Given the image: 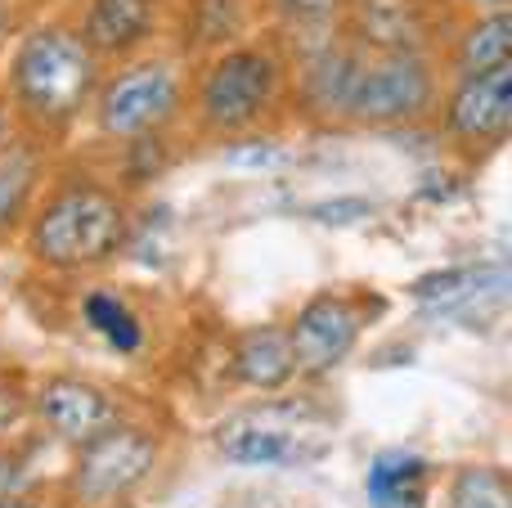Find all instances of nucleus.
Listing matches in <instances>:
<instances>
[{
	"mask_svg": "<svg viewBox=\"0 0 512 508\" xmlns=\"http://www.w3.org/2000/svg\"><path fill=\"white\" fill-rule=\"evenodd\" d=\"M99 77H104V63L86 50L77 27L50 18V23L27 27L14 41L0 95L9 113H18V122L27 126V135L41 140V135L68 131L81 113H90Z\"/></svg>",
	"mask_w": 512,
	"mask_h": 508,
	"instance_id": "obj_1",
	"label": "nucleus"
},
{
	"mask_svg": "<svg viewBox=\"0 0 512 508\" xmlns=\"http://www.w3.org/2000/svg\"><path fill=\"white\" fill-rule=\"evenodd\" d=\"M131 239V207L113 185L90 176H68L36 198L27 216V252L41 266L81 275L99 270Z\"/></svg>",
	"mask_w": 512,
	"mask_h": 508,
	"instance_id": "obj_2",
	"label": "nucleus"
},
{
	"mask_svg": "<svg viewBox=\"0 0 512 508\" xmlns=\"http://www.w3.org/2000/svg\"><path fill=\"white\" fill-rule=\"evenodd\" d=\"M288 86V59L279 41H234L212 50L194 81V122L203 135L239 140L274 113Z\"/></svg>",
	"mask_w": 512,
	"mask_h": 508,
	"instance_id": "obj_3",
	"label": "nucleus"
},
{
	"mask_svg": "<svg viewBox=\"0 0 512 508\" xmlns=\"http://www.w3.org/2000/svg\"><path fill=\"white\" fill-rule=\"evenodd\" d=\"M441 99V68L436 54L414 50H355L351 77L342 90L337 122L391 131V126H414Z\"/></svg>",
	"mask_w": 512,
	"mask_h": 508,
	"instance_id": "obj_4",
	"label": "nucleus"
},
{
	"mask_svg": "<svg viewBox=\"0 0 512 508\" xmlns=\"http://www.w3.org/2000/svg\"><path fill=\"white\" fill-rule=\"evenodd\" d=\"M180 104H185L180 63L167 59V54H144V59H126L117 72L99 77L90 117H95L99 135L126 144L140 140V135L167 131L176 122Z\"/></svg>",
	"mask_w": 512,
	"mask_h": 508,
	"instance_id": "obj_5",
	"label": "nucleus"
},
{
	"mask_svg": "<svg viewBox=\"0 0 512 508\" xmlns=\"http://www.w3.org/2000/svg\"><path fill=\"white\" fill-rule=\"evenodd\" d=\"M153 464H158V446H153L149 432L108 423L104 432L81 441V455H77V464H72L68 491L77 504L104 508L113 500H126V495L153 473Z\"/></svg>",
	"mask_w": 512,
	"mask_h": 508,
	"instance_id": "obj_6",
	"label": "nucleus"
},
{
	"mask_svg": "<svg viewBox=\"0 0 512 508\" xmlns=\"http://www.w3.org/2000/svg\"><path fill=\"white\" fill-rule=\"evenodd\" d=\"M441 104V131L445 140L463 144L472 153H490L508 140L512 131V63L472 77H454Z\"/></svg>",
	"mask_w": 512,
	"mask_h": 508,
	"instance_id": "obj_7",
	"label": "nucleus"
},
{
	"mask_svg": "<svg viewBox=\"0 0 512 508\" xmlns=\"http://www.w3.org/2000/svg\"><path fill=\"white\" fill-rule=\"evenodd\" d=\"M337 27L364 50L432 54L441 36V0H346Z\"/></svg>",
	"mask_w": 512,
	"mask_h": 508,
	"instance_id": "obj_8",
	"label": "nucleus"
},
{
	"mask_svg": "<svg viewBox=\"0 0 512 508\" xmlns=\"http://www.w3.org/2000/svg\"><path fill=\"white\" fill-rule=\"evenodd\" d=\"M360 306L342 293H319L292 315L288 347L297 360V374H328L337 369L360 342Z\"/></svg>",
	"mask_w": 512,
	"mask_h": 508,
	"instance_id": "obj_9",
	"label": "nucleus"
},
{
	"mask_svg": "<svg viewBox=\"0 0 512 508\" xmlns=\"http://www.w3.org/2000/svg\"><path fill=\"white\" fill-rule=\"evenodd\" d=\"M72 27L99 63L131 59L135 50H144L158 36L162 0H81Z\"/></svg>",
	"mask_w": 512,
	"mask_h": 508,
	"instance_id": "obj_10",
	"label": "nucleus"
},
{
	"mask_svg": "<svg viewBox=\"0 0 512 508\" xmlns=\"http://www.w3.org/2000/svg\"><path fill=\"white\" fill-rule=\"evenodd\" d=\"M216 446L230 464L243 468H279L301 459V414L283 405L234 414L216 428Z\"/></svg>",
	"mask_w": 512,
	"mask_h": 508,
	"instance_id": "obj_11",
	"label": "nucleus"
},
{
	"mask_svg": "<svg viewBox=\"0 0 512 508\" xmlns=\"http://www.w3.org/2000/svg\"><path fill=\"white\" fill-rule=\"evenodd\" d=\"M36 414L41 423L63 441H90L95 432H104L108 423H117V410L95 383L86 378H45L36 387Z\"/></svg>",
	"mask_w": 512,
	"mask_h": 508,
	"instance_id": "obj_12",
	"label": "nucleus"
},
{
	"mask_svg": "<svg viewBox=\"0 0 512 508\" xmlns=\"http://www.w3.org/2000/svg\"><path fill=\"white\" fill-rule=\"evenodd\" d=\"M41 176H45V153L41 140L27 131H9L0 144V239L27 225L41 194Z\"/></svg>",
	"mask_w": 512,
	"mask_h": 508,
	"instance_id": "obj_13",
	"label": "nucleus"
},
{
	"mask_svg": "<svg viewBox=\"0 0 512 508\" xmlns=\"http://www.w3.org/2000/svg\"><path fill=\"white\" fill-rule=\"evenodd\" d=\"M512 63V9H481L463 23V32L450 45V72L472 77Z\"/></svg>",
	"mask_w": 512,
	"mask_h": 508,
	"instance_id": "obj_14",
	"label": "nucleus"
},
{
	"mask_svg": "<svg viewBox=\"0 0 512 508\" xmlns=\"http://www.w3.org/2000/svg\"><path fill=\"white\" fill-rule=\"evenodd\" d=\"M230 369L243 387L279 392V387L297 374V360H292V347H288V329H274V324L248 329L239 338V347H234Z\"/></svg>",
	"mask_w": 512,
	"mask_h": 508,
	"instance_id": "obj_15",
	"label": "nucleus"
},
{
	"mask_svg": "<svg viewBox=\"0 0 512 508\" xmlns=\"http://www.w3.org/2000/svg\"><path fill=\"white\" fill-rule=\"evenodd\" d=\"M504 288H508L504 266H454V270H436V275L418 279L414 297L423 306L454 311V306H472L481 297H504Z\"/></svg>",
	"mask_w": 512,
	"mask_h": 508,
	"instance_id": "obj_16",
	"label": "nucleus"
},
{
	"mask_svg": "<svg viewBox=\"0 0 512 508\" xmlns=\"http://www.w3.org/2000/svg\"><path fill=\"white\" fill-rule=\"evenodd\" d=\"M252 23V0H189L185 5V50H225L243 41Z\"/></svg>",
	"mask_w": 512,
	"mask_h": 508,
	"instance_id": "obj_17",
	"label": "nucleus"
},
{
	"mask_svg": "<svg viewBox=\"0 0 512 508\" xmlns=\"http://www.w3.org/2000/svg\"><path fill=\"white\" fill-rule=\"evenodd\" d=\"M423 482H427V459L405 455V450H387L369 464L364 491L373 508H423Z\"/></svg>",
	"mask_w": 512,
	"mask_h": 508,
	"instance_id": "obj_18",
	"label": "nucleus"
},
{
	"mask_svg": "<svg viewBox=\"0 0 512 508\" xmlns=\"http://www.w3.org/2000/svg\"><path fill=\"white\" fill-rule=\"evenodd\" d=\"M81 315H86V324L95 333H104L108 347L126 351V356H131V351H140L144 329H140V320L131 315V306H126L117 293H86V302H81Z\"/></svg>",
	"mask_w": 512,
	"mask_h": 508,
	"instance_id": "obj_19",
	"label": "nucleus"
},
{
	"mask_svg": "<svg viewBox=\"0 0 512 508\" xmlns=\"http://www.w3.org/2000/svg\"><path fill=\"white\" fill-rule=\"evenodd\" d=\"M261 5L270 9V18L292 36V41H301V36L337 32L346 0H261Z\"/></svg>",
	"mask_w": 512,
	"mask_h": 508,
	"instance_id": "obj_20",
	"label": "nucleus"
},
{
	"mask_svg": "<svg viewBox=\"0 0 512 508\" xmlns=\"http://www.w3.org/2000/svg\"><path fill=\"white\" fill-rule=\"evenodd\" d=\"M450 508H512V486L499 468H463L450 486Z\"/></svg>",
	"mask_w": 512,
	"mask_h": 508,
	"instance_id": "obj_21",
	"label": "nucleus"
},
{
	"mask_svg": "<svg viewBox=\"0 0 512 508\" xmlns=\"http://www.w3.org/2000/svg\"><path fill=\"white\" fill-rule=\"evenodd\" d=\"M364 212H369V203H360V198H355V203H328V207H315L319 221H355V216H364Z\"/></svg>",
	"mask_w": 512,
	"mask_h": 508,
	"instance_id": "obj_22",
	"label": "nucleus"
},
{
	"mask_svg": "<svg viewBox=\"0 0 512 508\" xmlns=\"http://www.w3.org/2000/svg\"><path fill=\"white\" fill-rule=\"evenodd\" d=\"M23 414V396L18 392H0V432H9V423Z\"/></svg>",
	"mask_w": 512,
	"mask_h": 508,
	"instance_id": "obj_23",
	"label": "nucleus"
},
{
	"mask_svg": "<svg viewBox=\"0 0 512 508\" xmlns=\"http://www.w3.org/2000/svg\"><path fill=\"white\" fill-rule=\"evenodd\" d=\"M459 5H468L472 14H481V9H508L512 0H459Z\"/></svg>",
	"mask_w": 512,
	"mask_h": 508,
	"instance_id": "obj_24",
	"label": "nucleus"
},
{
	"mask_svg": "<svg viewBox=\"0 0 512 508\" xmlns=\"http://www.w3.org/2000/svg\"><path fill=\"white\" fill-rule=\"evenodd\" d=\"M9 131H14V126H9V104H5V95H0V144H5Z\"/></svg>",
	"mask_w": 512,
	"mask_h": 508,
	"instance_id": "obj_25",
	"label": "nucleus"
},
{
	"mask_svg": "<svg viewBox=\"0 0 512 508\" xmlns=\"http://www.w3.org/2000/svg\"><path fill=\"white\" fill-rule=\"evenodd\" d=\"M9 41V9H5V0H0V45Z\"/></svg>",
	"mask_w": 512,
	"mask_h": 508,
	"instance_id": "obj_26",
	"label": "nucleus"
},
{
	"mask_svg": "<svg viewBox=\"0 0 512 508\" xmlns=\"http://www.w3.org/2000/svg\"><path fill=\"white\" fill-rule=\"evenodd\" d=\"M0 508H41V504H27V500H0Z\"/></svg>",
	"mask_w": 512,
	"mask_h": 508,
	"instance_id": "obj_27",
	"label": "nucleus"
}]
</instances>
